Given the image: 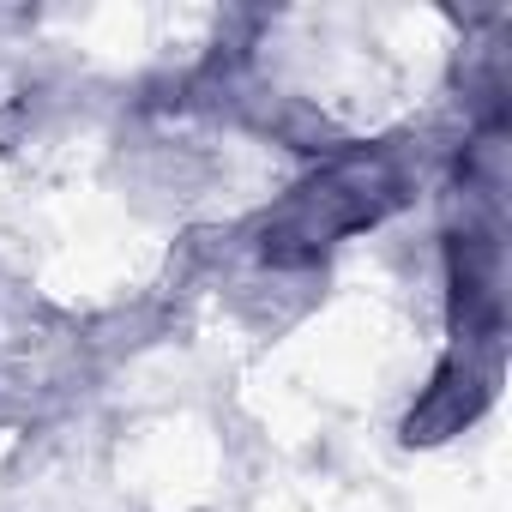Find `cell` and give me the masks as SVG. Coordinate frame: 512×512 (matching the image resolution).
Masks as SVG:
<instances>
[{"label":"cell","instance_id":"1","mask_svg":"<svg viewBox=\"0 0 512 512\" xmlns=\"http://www.w3.org/2000/svg\"><path fill=\"white\" fill-rule=\"evenodd\" d=\"M416 193V169L392 145H338L284 199L241 223V253L272 272H320L326 253L362 229H380Z\"/></svg>","mask_w":512,"mask_h":512},{"label":"cell","instance_id":"2","mask_svg":"<svg viewBox=\"0 0 512 512\" xmlns=\"http://www.w3.org/2000/svg\"><path fill=\"white\" fill-rule=\"evenodd\" d=\"M494 380H500V350H470V344H452L446 362L428 374V386L416 392L410 416H404V440L410 446H440L452 434H464L488 398H494Z\"/></svg>","mask_w":512,"mask_h":512}]
</instances>
